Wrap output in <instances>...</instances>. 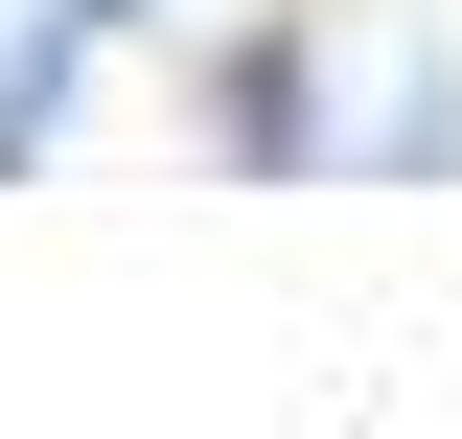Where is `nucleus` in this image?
<instances>
[{"label": "nucleus", "instance_id": "7ed1b4c3", "mask_svg": "<svg viewBox=\"0 0 462 439\" xmlns=\"http://www.w3.org/2000/svg\"><path fill=\"white\" fill-rule=\"evenodd\" d=\"M69 23H139V0H69Z\"/></svg>", "mask_w": 462, "mask_h": 439}, {"label": "nucleus", "instance_id": "f257e3e1", "mask_svg": "<svg viewBox=\"0 0 462 439\" xmlns=\"http://www.w3.org/2000/svg\"><path fill=\"white\" fill-rule=\"evenodd\" d=\"M208 139H231V163H324V93H300V47H231Z\"/></svg>", "mask_w": 462, "mask_h": 439}, {"label": "nucleus", "instance_id": "f03ea898", "mask_svg": "<svg viewBox=\"0 0 462 439\" xmlns=\"http://www.w3.org/2000/svg\"><path fill=\"white\" fill-rule=\"evenodd\" d=\"M69 70H93V23H69V0H47V23L0 47V163H47V116H69Z\"/></svg>", "mask_w": 462, "mask_h": 439}]
</instances>
